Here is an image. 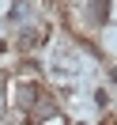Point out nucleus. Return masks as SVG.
<instances>
[{"instance_id":"nucleus-3","label":"nucleus","mask_w":117,"mask_h":125,"mask_svg":"<svg viewBox=\"0 0 117 125\" xmlns=\"http://www.w3.org/2000/svg\"><path fill=\"white\" fill-rule=\"evenodd\" d=\"M38 95H42V87L34 83V80H15V106L23 110V114L38 102Z\"/></svg>"},{"instance_id":"nucleus-2","label":"nucleus","mask_w":117,"mask_h":125,"mask_svg":"<svg viewBox=\"0 0 117 125\" xmlns=\"http://www.w3.org/2000/svg\"><path fill=\"white\" fill-rule=\"evenodd\" d=\"M83 19H87V27H91V31H102V27L109 23V0H87Z\"/></svg>"},{"instance_id":"nucleus-6","label":"nucleus","mask_w":117,"mask_h":125,"mask_svg":"<svg viewBox=\"0 0 117 125\" xmlns=\"http://www.w3.org/2000/svg\"><path fill=\"white\" fill-rule=\"evenodd\" d=\"M4 53H8V42H0V57H4Z\"/></svg>"},{"instance_id":"nucleus-5","label":"nucleus","mask_w":117,"mask_h":125,"mask_svg":"<svg viewBox=\"0 0 117 125\" xmlns=\"http://www.w3.org/2000/svg\"><path fill=\"white\" fill-rule=\"evenodd\" d=\"M30 19H34V0H15L4 23L8 27H23V23H30Z\"/></svg>"},{"instance_id":"nucleus-4","label":"nucleus","mask_w":117,"mask_h":125,"mask_svg":"<svg viewBox=\"0 0 117 125\" xmlns=\"http://www.w3.org/2000/svg\"><path fill=\"white\" fill-rule=\"evenodd\" d=\"M27 114H30L34 121H57V117H61V106H57L53 99H45V95H38V102H34Z\"/></svg>"},{"instance_id":"nucleus-7","label":"nucleus","mask_w":117,"mask_h":125,"mask_svg":"<svg viewBox=\"0 0 117 125\" xmlns=\"http://www.w3.org/2000/svg\"><path fill=\"white\" fill-rule=\"evenodd\" d=\"M102 125H117V117H106V121H102Z\"/></svg>"},{"instance_id":"nucleus-1","label":"nucleus","mask_w":117,"mask_h":125,"mask_svg":"<svg viewBox=\"0 0 117 125\" xmlns=\"http://www.w3.org/2000/svg\"><path fill=\"white\" fill-rule=\"evenodd\" d=\"M15 31H19V38H15V46L23 49V53H30V49H38L42 42L49 38V31H45V27H42V23H23V27H15Z\"/></svg>"}]
</instances>
